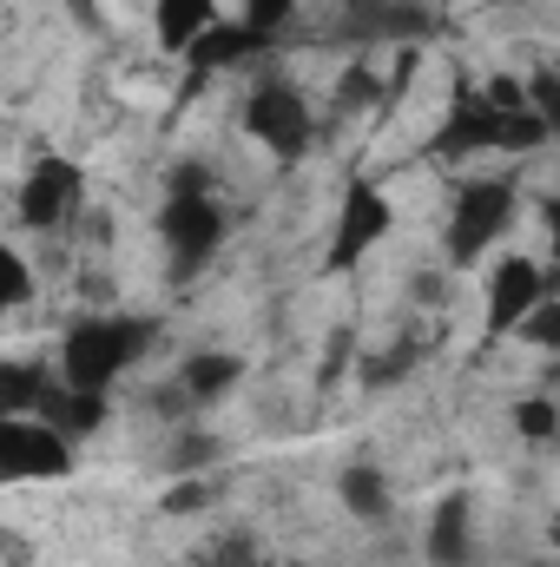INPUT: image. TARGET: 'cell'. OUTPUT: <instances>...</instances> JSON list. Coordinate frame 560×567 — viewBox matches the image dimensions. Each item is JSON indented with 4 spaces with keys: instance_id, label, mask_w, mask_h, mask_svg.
I'll list each match as a JSON object with an SVG mask.
<instances>
[{
    "instance_id": "obj_5",
    "label": "cell",
    "mask_w": 560,
    "mask_h": 567,
    "mask_svg": "<svg viewBox=\"0 0 560 567\" xmlns=\"http://www.w3.org/2000/svg\"><path fill=\"white\" fill-rule=\"evenodd\" d=\"M13 225L33 238H60L80 212H86V165L66 152H33L20 185H13Z\"/></svg>"
},
{
    "instance_id": "obj_10",
    "label": "cell",
    "mask_w": 560,
    "mask_h": 567,
    "mask_svg": "<svg viewBox=\"0 0 560 567\" xmlns=\"http://www.w3.org/2000/svg\"><path fill=\"white\" fill-rule=\"evenodd\" d=\"M245 383H251V357H245V350H225V343H198V350H185L178 370H172V390L185 396L191 416L225 410Z\"/></svg>"
},
{
    "instance_id": "obj_4",
    "label": "cell",
    "mask_w": 560,
    "mask_h": 567,
    "mask_svg": "<svg viewBox=\"0 0 560 567\" xmlns=\"http://www.w3.org/2000/svg\"><path fill=\"white\" fill-rule=\"evenodd\" d=\"M152 238H158V258H165V284L172 290H191L218 265V251L231 245V212L211 198H165L158 218H152Z\"/></svg>"
},
{
    "instance_id": "obj_2",
    "label": "cell",
    "mask_w": 560,
    "mask_h": 567,
    "mask_svg": "<svg viewBox=\"0 0 560 567\" xmlns=\"http://www.w3.org/2000/svg\"><path fill=\"white\" fill-rule=\"evenodd\" d=\"M521 178L515 172H475L448 185V212H442V265L462 278L475 265H488L501 251V238L521 225Z\"/></svg>"
},
{
    "instance_id": "obj_17",
    "label": "cell",
    "mask_w": 560,
    "mask_h": 567,
    "mask_svg": "<svg viewBox=\"0 0 560 567\" xmlns=\"http://www.w3.org/2000/svg\"><path fill=\"white\" fill-rule=\"evenodd\" d=\"M218 13H225L218 0H152V47H158L165 60H178Z\"/></svg>"
},
{
    "instance_id": "obj_9",
    "label": "cell",
    "mask_w": 560,
    "mask_h": 567,
    "mask_svg": "<svg viewBox=\"0 0 560 567\" xmlns=\"http://www.w3.org/2000/svg\"><path fill=\"white\" fill-rule=\"evenodd\" d=\"M283 40L271 33H258V27H245L238 13H218L185 53H178V66H185V80L191 86H205V80H225V73H258V66H271L278 60Z\"/></svg>"
},
{
    "instance_id": "obj_28",
    "label": "cell",
    "mask_w": 560,
    "mask_h": 567,
    "mask_svg": "<svg viewBox=\"0 0 560 567\" xmlns=\"http://www.w3.org/2000/svg\"><path fill=\"white\" fill-rule=\"evenodd\" d=\"M0 205H7V185H0Z\"/></svg>"
},
{
    "instance_id": "obj_8",
    "label": "cell",
    "mask_w": 560,
    "mask_h": 567,
    "mask_svg": "<svg viewBox=\"0 0 560 567\" xmlns=\"http://www.w3.org/2000/svg\"><path fill=\"white\" fill-rule=\"evenodd\" d=\"M541 297H554V271H548L541 258H528V251H495V258L481 265V337H488V343H508L515 323H521Z\"/></svg>"
},
{
    "instance_id": "obj_27",
    "label": "cell",
    "mask_w": 560,
    "mask_h": 567,
    "mask_svg": "<svg viewBox=\"0 0 560 567\" xmlns=\"http://www.w3.org/2000/svg\"><path fill=\"white\" fill-rule=\"evenodd\" d=\"M350 363H356V330H350V323H336V330H330V343H323V370H317V383H323V390H336Z\"/></svg>"
},
{
    "instance_id": "obj_15",
    "label": "cell",
    "mask_w": 560,
    "mask_h": 567,
    "mask_svg": "<svg viewBox=\"0 0 560 567\" xmlns=\"http://www.w3.org/2000/svg\"><path fill=\"white\" fill-rule=\"evenodd\" d=\"M225 462H231V435H218L205 416L178 423L172 442L158 449V468H165V475H211V468H225Z\"/></svg>"
},
{
    "instance_id": "obj_24",
    "label": "cell",
    "mask_w": 560,
    "mask_h": 567,
    "mask_svg": "<svg viewBox=\"0 0 560 567\" xmlns=\"http://www.w3.org/2000/svg\"><path fill=\"white\" fill-rule=\"evenodd\" d=\"M508 343H528V350L554 357V350H560V303H554V297H541V303L515 323V337H508Z\"/></svg>"
},
{
    "instance_id": "obj_6",
    "label": "cell",
    "mask_w": 560,
    "mask_h": 567,
    "mask_svg": "<svg viewBox=\"0 0 560 567\" xmlns=\"http://www.w3.org/2000/svg\"><path fill=\"white\" fill-rule=\"evenodd\" d=\"M396 231V198L376 185V178H350L343 198H336V218H330V245H323V278H343L356 271L383 238Z\"/></svg>"
},
{
    "instance_id": "obj_29",
    "label": "cell",
    "mask_w": 560,
    "mask_h": 567,
    "mask_svg": "<svg viewBox=\"0 0 560 567\" xmlns=\"http://www.w3.org/2000/svg\"><path fill=\"white\" fill-rule=\"evenodd\" d=\"M258 567H271V561H258Z\"/></svg>"
},
{
    "instance_id": "obj_23",
    "label": "cell",
    "mask_w": 560,
    "mask_h": 567,
    "mask_svg": "<svg viewBox=\"0 0 560 567\" xmlns=\"http://www.w3.org/2000/svg\"><path fill=\"white\" fill-rule=\"evenodd\" d=\"M211 508H218V482H211V475H172L165 495H158V515H172V522L211 515Z\"/></svg>"
},
{
    "instance_id": "obj_12",
    "label": "cell",
    "mask_w": 560,
    "mask_h": 567,
    "mask_svg": "<svg viewBox=\"0 0 560 567\" xmlns=\"http://www.w3.org/2000/svg\"><path fill=\"white\" fill-rule=\"evenodd\" d=\"M428 158L435 165H475V158H501V113L481 106L475 93H462L442 126L428 133Z\"/></svg>"
},
{
    "instance_id": "obj_19",
    "label": "cell",
    "mask_w": 560,
    "mask_h": 567,
    "mask_svg": "<svg viewBox=\"0 0 560 567\" xmlns=\"http://www.w3.org/2000/svg\"><path fill=\"white\" fill-rule=\"evenodd\" d=\"M508 423H515V435H521L535 455H548V449L560 442V403L548 396V390H528V396L508 403Z\"/></svg>"
},
{
    "instance_id": "obj_1",
    "label": "cell",
    "mask_w": 560,
    "mask_h": 567,
    "mask_svg": "<svg viewBox=\"0 0 560 567\" xmlns=\"http://www.w3.org/2000/svg\"><path fill=\"white\" fill-rule=\"evenodd\" d=\"M158 343V317H126V310H86L60 330V383L66 390H100L113 396L133 370L145 363V350Z\"/></svg>"
},
{
    "instance_id": "obj_3",
    "label": "cell",
    "mask_w": 560,
    "mask_h": 567,
    "mask_svg": "<svg viewBox=\"0 0 560 567\" xmlns=\"http://www.w3.org/2000/svg\"><path fill=\"white\" fill-rule=\"evenodd\" d=\"M238 133L258 145V152H271L278 165H297L317 145V106H310V93L297 80L258 66L251 86H245V100H238Z\"/></svg>"
},
{
    "instance_id": "obj_16",
    "label": "cell",
    "mask_w": 560,
    "mask_h": 567,
    "mask_svg": "<svg viewBox=\"0 0 560 567\" xmlns=\"http://www.w3.org/2000/svg\"><path fill=\"white\" fill-rule=\"evenodd\" d=\"M60 396V370L40 357H7L0 363V416H46V403Z\"/></svg>"
},
{
    "instance_id": "obj_22",
    "label": "cell",
    "mask_w": 560,
    "mask_h": 567,
    "mask_svg": "<svg viewBox=\"0 0 560 567\" xmlns=\"http://www.w3.org/2000/svg\"><path fill=\"white\" fill-rule=\"evenodd\" d=\"M403 303L409 310H428V317H442L448 303H455V271L435 258V265H416L409 278H403Z\"/></svg>"
},
{
    "instance_id": "obj_14",
    "label": "cell",
    "mask_w": 560,
    "mask_h": 567,
    "mask_svg": "<svg viewBox=\"0 0 560 567\" xmlns=\"http://www.w3.org/2000/svg\"><path fill=\"white\" fill-rule=\"evenodd\" d=\"M422 357H428V343H422L416 330H396L390 343H376L370 357H356V390H363V396H390V390H403V383L422 370Z\"/></svg>"
},
{
    "instance_id": "obj_11",
    "label": "cell",
    "mask_w": 560,
    "mask_h": 567,
    "mask_svg": "<svg viewBox=\"0 0 560 567\" xmlns=\"http://www.w3.org/2000/svg\"><path fill=\"white\" fill-rule=\"evenodd\" d=\"M422 561L428 567H475L481 561V502H475L468 488H448V495L428 508Z\"/></svg>"
},
{
    "instance_id": "obj_25",
    "label": "cell",
    "mask_w": 560,
    "mask_h": 567,
    "mask_svg": "<svg viewBox=\"0 0 560 567\" xmlns=\"http://www.w3.org/2000/svg\"><path fill=\"white\" fill-rule=\"evenodd\" d=\"M211 192H218V165L211 158H172L165 198H211Z\"/></svg>"
},
{
    "instance_id": "obj_20",
    "label": "cell",
    "mask_w": 560,
    "mask_h": 567,
    "mask_svg": "<svg viewBox=\"0 0 560 567\" xmlns=\"http://www.w3.org/2000/svg\"><path fill=\"white\" fill-rule=\"evenodd\" d=\"M330 106H336V113H350V120L383 113V73H376L370 60H350V66L330 80Z\"/></svg>"
},
{
    "instance_id": "obj_7",
    "label": "cell",
    "mask_w": 560,
    "mask_h": 567,
    "mask_svg": "<svg viewBox=\"0 0 560 567\" xmlns=\"http://www.w3.org/2000/svg\"><path fill=\"white\" fill-rule=\"evenodd\" d=\"M73 475H80V442H66L46 416H0V488H40Z\"/></svg>"
},
{
    "instance_id": "obj_13",
    "label": "cell",
    "mask_w": 560,
    "mask_h": 567,
    "mask_svg": "<svg viewBox=\"0 0 560 567\" xmlns=\"http://www.w3.org/2000/svg\"><path fill=\"white\" fill-rule=\"evenodd\" d=\"M336 508L350 522H363V528H390L396 508H403V495H396V482H390L383 462H343L336 468Z\"/></svg>"
},
{
    "instance_id": "obj_18",
    "label": "cell",
    "mask_w": 560,
    "mask_h": 567,
    "mask_svg": "<svg viewBox=\"0 0 560 567\" xmlns=\"http://www.w3.org/2000/svg\"><path fill=\"white\" fill-rule=\"evenodd\" d=\"M46 423L60 429L66 442H86V435H100V429L113 423V396H100V390H66V383H60V396L46 403Z\"/></svg>"
},
{
    "instance_id": "obj_21",
    "label": "cell",
    "mask_w": 560,
    "mask_h": 567,
    "mask_svg": "<svg viewBox=\"0 0 560 567\" xmlns=\"http://www.w3.org/2000/svg\"><path fill=\"white\" fill-rule=\"evenodd\" d=\"M33 297H40V271H33V258H27L20 245L0 238V323H7L13 310H27Z\"/></svg>"
},
{
    "instance_id": "obj_26",
    "label": "cell",
    "mask_w": 560,
    "mask_h": 567,
    "mask_svg": "<svg viewBox=\"0 0 560 567\" xmlns=\"http://www.w3.org/2000/svg\"><path fill=\"white\" fill-rule=\"evenodd\" d=\"M297 7H303V0H238V20L258 27V33H271V40H283L290 20H297Z\"/></svg>"
}]
</instances>
